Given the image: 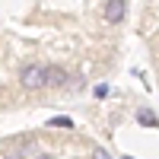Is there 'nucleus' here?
<instances>
[{
  "label": "nucleus",
  "mask_w": 159,
  "mask_h": 159,
  "mask_svg": "<svg viewBox=\"0 0 159 159\" xmlns=\"http://www.w3.org/2000/svg\"><path fill=\"white\" fill-rule=\"evenodd\" d=\"M45 76H48V67H42V64H29V67L19 70V86L22 89H42L45 86Z\"/></svg>",
  "instance_id": "obj_1"
},
{
  "label": "nucleus",
  "mask_w": 159,
  "mask_h": 159,
  "mask_svg": "<svg viewBox=\"0 0 159 159\" xmlns=\"http://www.w3.org/2000/svg\"><path fill=\"white\" fill-rule=\"evenodd\" d=\"M124 13H127V0H105V22L108 25H118L124 19Z\"/></svg>",
  "instance_id": "obj_2"
},
{
  "label": "nucleus",
  "mask_w": 159,
  "mask_h": 159,
  "mask_svg": "<svg viewBox=\"0 0 159 159\" xmlns=\"http://www.w3.org/2000/svg\"><path fill=\"white\" fill-rule=\"evenodd\" d=\"M70 83V73L64 70V67H48V76H45V86H51V89H64Z\"/></svg>",
  "instance_id": "obj_3"
},
{
  "label": "nucleus",
  "mask_w": 159,
  "mask_h": 159,
  "mask_svg": "<svg viewBox=\"0 0 159 159\" xmlns=\"http://www.w3.org/2000/svg\"><path fill=\"white\" fill-rule=\"evenodd\" d=\"M137 124H143V127H159V118H156V111H150V108H140V111H137Z\"/></svg>",
  "instance_id": "obj_4"
},
{
  "label": "nucleus",
  "mask_w": 159,
  "mask_h": 159,
  "mask_svg": "<svg viewBox=\"0 0 159 159\" xmlns=\"http://www.w3.org/2000/svg\"><path fill=\"white\" fill-rule=\"evenodd\" d=\"M48 124H51V127H73V121H70L67 115H57V118H51Z\"/></svg>",
  "instance_id": "obj_5"
},
{
  "label": "nucleus",
  "mask_w": 159,
  "mask_h": 159,
  "mask_svg": "<svg viewBox=\"0 0 159 159\" xmlns=\"http://www.w3.org/2000/svg\"><path fill=\"white\" fill-rule=\"evenodd\" d=\"M92 159H111V156H108L105 147H96V150H92Z\"/></svg>",
  "instance_id": "obj_6"
},
{
  "label": "nucleus",
  "mask_w": 159,
  "mask_h": 159,
  "mask_svg": "<svg viewBox=\"0 0 159 159\" xmlns=\"http://www.w3.org/2000/svg\"><path fill=\"white\" fill-rule=\"evenodd\" d=\"M105 96H108V86L99 83V86H96V99H105Z\"/></svg>",
  "instance_id": "obj_7"
},
{
  "label": "nucleus",
  "mask_w": 159,
  "mask_h": 159,
  "mask_svg": "<svg viewBox=\"0 0 159 159\" xmlns=\"http://www.w3.org/2000/svg\"><path fill=\"white\" fill-rule=\"evenodd\" d=\"M38 159H51V156H48V153H45V156H38Z\"/></svg>",
  "instance_id": "obj_8"
},
{
  "label": "nucleus",
  "mask_w": 159,
  "mask_h": 159,
  "mask_svg": "<svg viewBox=\"0 0 159 159\" xmlns=\"http://www.w3.org/2000/svg\"><path fill=\"white\" fill-rule=\"evenodd\" d=\"M121 159H134V156H121Z\"/></svg>",
  "instance_id": "obj_9"
}]
</instances>
